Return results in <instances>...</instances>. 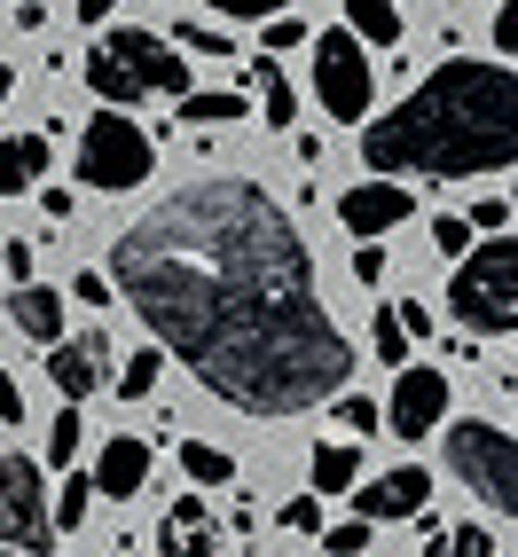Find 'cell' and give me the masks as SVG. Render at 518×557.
Returning <instances> with one entry per match:
<instances>
[{
    "label": "cell",
    "mask_w": 518,
    "mask_h": 557,
    "mask_svg": "<svg viewBox=\"0 0 518 557\" xmlns=\"http://www.w3.org/2000/svg\"><path fill=\"white\" fill-rule=\"evenodd\" d=\"M181 48H197V55H229V40H220V32H205V24H181Z\"/></svg>",
    "instance_id": "d590c367"
},
{
    "label": "cell",
    "mask_w": 518,
    "mask_h": 557,
    "mask_svg": "<svg viewBox=\"0 0 518 557\" xmlns=\"http://www.w3.org/2000/svg\"><path fill=\"white\" fill-rule=\"evenodd\" d=\"M181 119H189V126H236L244 95H181Z\"/></svg>",
    "instance_id": "44dd1931"
},
{
    "label": "cell",
    "mask_w": 518,
    "mask_h": 557,
    "mask_svg": "<svg viewBox=\"0 0 518 557\" xmlns=\"http://www.w3.org/2000/svg\"><path fill=\"white\" fill-rule=\"evenodd\" d=\"M87 510H95V479L71 471V479H63V495H55V527H63V534H79V527H87Z\"/></svg>",
    "instance_id": "603a6c76"
},
{
    "label": "cell",
    "mask_w": 518,
    "mask_h": 557,
    "mask_svg": "<svg viewBox=\"0 0 518 557\" xmlns=\"http://www.w3.org/2000/svg\"><path fill=\"white\" fill-rule=\"evenodd\" d=\"M385 424H393V440H432L440 424H448V377H440V369H424V361H409V369L393 377Z\"/></svg>",
    "instance_id": "9c48e42d"
},
{
    "label": "cell",
    "mask_w": 518,
    "mask_h": 557,
    "mask_svg": "<svg viewBox=\"0 0 518 557\" xmlns=\"http://www.w3.org/2000/svg\"><path fill=\"white\" fill-rule=\"evenodd\" d=\"M409 212H417V197L400 189V181H361V189L338 197V220H346L354 236H385V228H400Z\"/></svg>",
    "instance_id": "7c38bea8"
},
{
    "label": "cell",
    "mask_w": 518,
    "mask_h": 557,
    "mask_svg": "<svg viewBox=\"0 0 518 557\" xmlns=\"http://www.w3.org/2000/svg\"><path fill=\"white\" fill-rule=\"evenodd\" d=\"M40 212L48 220H71V189H40Z\"/></svg>",
    "instance_id": "60d3db41"
},
{
    "label": "cell",
    "mask_w": 518,
    "mask_h": 557,
    "mask_svg": "<svg viewBox=\"0 0 518 557\" xmlns=\"http://www.w3.org/2000/svg\"><path fill=\"white\" fill-rule=\"evenodd\" d=\"M40 173H48V134H16V141H0V197H24Z\"/></svg>",
    "instance_id": "2e32d148"
},
{
    "label": "cell",
    "mask_w": 518,
    "mask_h": 557,
    "mask_svg": "<svg viewBox=\"0 0 518 557\" xmlns=\"http://www.w3.org/2000/svg\"><path fill=\"white\" fill-rule=\"evenodd\" d=\"M79 24H110V0H79Z\"/></svg>",
    "instance_id": "b9f144b4"
},
{
    "label": "cell",
    "mask_w": 518,
    "mask_h": 557,
    "mask_svg": "<svg viewBox=\"0 0 518 557\" xmlns=\"http://www.w3.org/2000/svg\"><path fill=\"white\" fill-rule=\"evenodd\" d=\"M205 9L236 16V24H268V16H283V9H291V0H205Z\"/></svg>",
    "instance_id": "4316f807"
},
{
    "label": "cell",
    "mask_w": 518,
    "mask_h": 557,
    "mask_svg": "<svg viewBox=\"0 0 518 557\" xmlns=\"http://www.w3.org/2000/svg\"><path fill=\"white\" fill-rule=\"evenodd\" d=\"M141 487H150V440L119 432V440H110V448L95 456V495H110V503H134Z\"/></svg>",
    "instance_id": "4fadbf2b"
},
{
    "label": "cell",
    "mask_w": 518,
    "mask_h": 557,
    "mask_svg": "<svg viewBox=\"0 0 518 557\" xmlns=\"http://www.w3.org/2000/svg\"><path fill=\"white\" fill-rule=\"evenodd\" d=\"M150 165H158V141L141 134L126 110H95L87 119V134H79V181L87 189H141L150 181Z\"/></svg>",
    "instance_id": "8992f818"
},
{
    "label": "cell",
    "mask_w": 518,
    "mask_h": 557,
    "mask_svg": "<svg viewBox=\"0 0 518 557\" xmlns=\"http://www.w3.org/2000/svg\"><path fill=\"white\" fill-rule=\"evenodd\" d=\"M338 424H346L354 440H361V432H378V400H354V393H346V400H338Z\"/></svg>",
    "instance_id": "1f68e13d"
},
{
    "label": "cell",
    "mask_w": 518,
    "mask_h": 557,
    "mask_svg": "<svg viewBox=\"0 0 518 557\" xmlns=\"http://www.w3.org/2000/svg\"><path fill=\"white\" fill-rule=\"evenodd\" d=\"M354 503H361L369 527H393V518H417V510L432 503V479H424L417 463H400V471H385V479H369V487H354Z\"/></svg>",
    "instance_id": "8fae6325"
},
{
    "label": "cell",
    "mask_w": 518,
    "mask_h": 557,
    "mask_svg": "<svg viewBox=\"0 0 518 557\" xmlns=\"http://www.w3.org/2000/svg\"><path fill=\"white\" fill-rule=\"evenodd\" d=\"M181 471H189V487H229L236 456L229 448H205V440H181Z\"/></svg>",
    "instance_id": "ffe728a7"
},
{
    "label": "cell",
    "mask_w": 518,
    "mask_h": 557,
    "mask_svg": "<svg viewBox=\"0 0 518 557\" xmlns=\"http://www.w3.org/2000/svg\"><path fill=\"white\" fill-rule=\"evenodd\" d=\"M361 165L369 173H503L518 165V71L510 63H440L417 79L385 119H361Z\"/></svg>",
    "instance_id": "7a4b0ae2"
},
{
    "label": "cell",
    "mask_w": 518,
    "mask_h": 557,
    "mask_svg": "<svg viewBox=\"0 0 518 557\" xmlns=\"http://www.w3.org/2000/svg\"><path fill=\"white\" fill-rule=\"evenodd\" d=\"M495 48L518 55V0H503V9H495Z\"/></svg>",
    "instance_id": "8d00e7d4"
},
{
    "label": "cell",
    "mask_w": 518,
    "mask_h": 557,
    "mask_svg": "<svg viewBox=\"0 0 518 557\" xmlns=\"http://www.w3.org/2000/svg\"><path fill=\"white\" fill-rule=\"evenodd\" d=\"M259 48H268V55H275V48H307V32L291 24V9H283V16H268V24H259Z\"/></svg>",
    "instance_id": "f1b7e54d"
},
{
    "label": "cell",
    "mask_w": 518,
    "mask_h": 557,
    "mask_svg": "<svg viewBox=\"0 0 518 557\" xmlns=\"http://www.w3.org/2000/svg\"><path fill=\"white\" fill-rule=\"evenodd\" d=\"M307 479H314V495H354V479H361V448H354V440H322L314 463H307Z\"/></svg>",
    "instance_id": "e0dca14e"
},
{
    "label": "cell",
    "mask_w": 518,
    "mask_h": 557,
    "mask_svg": "<svg viewBox=\"0 0 518 557\" xmlns=\"http://www.w3.org/2000/svg\"><path fill=\"white\" fill-rule=\"evenodd\" d=\"M9 87H16V79H9V63H0V102H9Z\"/></svg>",
    "instance_id": "7bdbcfd3"
},
{
    "label": "cell",
    "mask_w": 518,
    "mask_h": 557,
    "mask_svg": "<svg viewBox=\"0 0 518 557\" xmlns=\"http://www.w3.org/2000/svg\"><path fill=\"white\" fill-rule=\"evenodd\" d=\"M369 338H378V361H409V330H400V314H393V307H378Z\"/></svg>",
    "instance_id": "d4e9b609"
},
{
    "label": "cell",
    "mask_w": 518,
    "mask_h": 557,
    "mask_svg": "<svg viewBox=\"0 0 518 557\" xmlns=\"http://www.w3.org/2000/svg\"><path fill=\"white\" fill-rule=\"evenodd\" d=\"M346 24L361 32L369 48H393L400 40V0H346Z\"/></svg>",
    "instance_id": "d6986e66"
},
{
    "label": "cell",
    "mask_w": 518,
    "mask_h": 557,
    "mask_svg": "<svg viewBox=\"0 0 518 557\" xmlns=\"http://www.w3.org/2000/svg\"><path fill=\"white\" fill-rule=\"evenodd\" d=\"M393 314H400V330H409V346H417V338H432V307H424V299H400Z\"/></svg>",
    "instance_id": "836d02e7"
},
{
    "label": "cell",
    "mask_w": 518,
    "mask_h": 557,
    "mask_svg": "<svg viewBox=\"0 0 518 557\" xmlns=\"http://www.w3.org/2000/svg\"><path fill=\"white\" fill-rule=\"evenodd\" d=\"M0 557H24V549H9V542H0Z\"/></svg>",
    "instance_id": "ee69618b"
},
{
    "label": "cell",
    "mask_w": 518,
    "mask_h": 557,
    "mask_svg": "<svg viewBox=\"0 0 518 557\" xmlns=\"http://www.w3.org/2000/svg\"><path fill=\"white\" fill-rule=\"evenodd\" d=\"M48 385L63 400H87L95 385H110V338H102V330H79V338L48 346Z\"/></svg>",
    "instance_id": "30bf717a"
},
{
    "label": "cell",
    "mask_w": 518,
    "mask_h": 557,
    "mask_svg": "<svg viewBox=\"0 0 518 557\" xmlns=\"http://www.w3.org/2000/svg\"><path fill=\"white\" fill-rule=\"evenodd\" d=\"M79 440H87V424H79V400H63V417L48 424V463H55V471H71V456H79Z\"/></svg>",
    "instance_id": "7402d4cb"
},
{
    "label": "cell",
    "mask_w": 518,
    "mask_h": 557,
    "mask_svg": "<svg viewBox=\"0 0 518 557\" xmlns=\"http://www.w3.org/2000/svg\"><path fill=\"white\" fill-rule=\"evenodd\" d=\"M9 314H16L24 338H40V346H55V338H63V290H48V283H16Z\"/></svg>",
    "instance_id": "9a60e30c"
},
{
    "label": "cell",
    "mask_w": 518,
    "mask_h": 557,
    "mask_svg": "<svg viewBox=\"0 0 518 557\" xmlns=\"http://www.w3.org/2000/svg\"><path fill=\"white\" fill-rule=\"evenodd\" d=\"M71 299H87V307H110V299H119V283H110V275H71Z\"/></svg>",
    "instance_id": "d6a6232c"
},
{
    "label": "cell",
    "mask_w": 518,
    "mask_h": 557,
    "mask_svg": "<svg viewBox=\"0 0 518 557\" xmlns=\"http://www.w3.org/2000/svg\"><path fill=\"white\" fill-rule=\"evenodd\" d=\"M314 48V95H322V119H338V126H361L369 119V102H378V71H369V48H361V32H322Z\"/></svg>",
    "instance_id": "52a82bcc"
},
{
    "label": "cell",
    "mask_w": 518,
    "mask_h": 557,
    "mask_svg": "<svg viewBox=\"0 0 518 557\" xmlns=\"http://www.w3.org/2000/svg\"><path fill=\"white\" fill-rule=\"evenodd\" d=\"M87 87L102 102H141V95H189V55L181 40H158V32L110 24L102 48H87Z\"/></svg>",
    "instance_id": "3957f363"
},
{
    "label": "cell",
    "mask_w": 518,
    "mask_h": 557,
    "mask_svg": "<svg viewBox=\"0 0 518 557\" xmlns=\"http://www.w3.org/2000/svg\"><path fill=\"white\" fill-rule=\"evenodd\" d=\"M448 314L471 330V338H503L518 330V236H495L456 259L448 275Z\"/></svg>",
    "instance_id": "277c9868"
},
{
    "label": "cell",
    "mask_w": 518,
    "mask_h": 557,
    "mask_svg": "<svg viewBox=\"0 0 518 557\" xmlns=\"http://www.w3.org/2000/svg\"><path fill=\"white\" fill-rule=\"evenodd\" d=\"M251 95H259V119H268V126H291V119H299V95H291V79L275 71V55L251 63Z\"/></svg>",
    "instance_id": "ac0fdd59"
},
{
    "label": "cell",
    "mask_w": 518,
    "mask_h": 557,
    "mask_svg": "<svg viewBox=\"0 0 518 557\" xmlns=\"http://www.w3.org/2000/svg\"><path fill=\"white\" fill-rule=\"evenodd\" d=\"M0 268H9V283H32V244H9V251H0Z\"/></svg>",
    "instance_id": "74e56055"
},
{
    "label": "cell",
    "mask_w": 518,
    "mask_h": 557,
    "mask_svg": "<svg viewBox=\"0 0 518 557\" xmlns=\"http://www.w3.org/2000/svg\"><path fill=\"white\" fill-rule=\"evenodd\" d=\"M110 283L158 346L244 417H307L354 377V346L314 290L307 236L236 173H205L110 244Z\"/></svg>",
    "instance_id": "6da1fadb"
},
{
    "label": "cell",
    "mask_w": 518,
    "mask_h": 557,
    "mask_svg": "<svg viewBox=\"0 0 518 557\" xmlns=\"http://www.w3.org/2000/svg\"><path fill=\"white\" fill-rule=\"evenodd\" d=\"M158 361H165V354H150V346H141V354L119 369V393H126V400H150V393H158Z\"/></svg>",
    "instance_id": "cb8c5ba5"
},
{
    "label": "cell",
    "mask_w": 518,
    "mask_h": 557,
    "mask_svg": "<svg viewBox=\"0 0 518 557\" xmlns=\"http://www.w3.org/2000/svg\"><path fill=\"white\" fill-rule=\"evenodd\" d=\"M0 424H24V393H16V377H0Z\"/></svg>",
    "instance_id": "f35d334b"
},
{
    "label": "cell",
    "mask_w": 518,
    "mask_h": 557,
    "mask_svg": "<svg viewBox=\"0 0 518 557\" xmlns=\"http://www.w3.org/2000/svg\"><path fill=\"white\" fill-rule=\"evenodd\" d=\"M448 557H495V534L488 527H456L448 534Z\"/></svg>",
    "instance_id": "4dcf8cb0"
},
{
    "label": "cell",
    "mask_w": 518,
    "mask_h": 557,
    "mask_svg": "<svg viewBox=\"0 0 518 557\" xmlns=\"http://www.w3.org/2000/svg\"><path fill=\"white\" fill-rule=\"evenodd\" d=\"M283 527H291V534H322V495H299V503H283Z\"/></svg>",
    "instance_id": "f546056e"
},
{
    "label": "cell",
    "mask_w": 518,
    "mask_h": 557,
    "mask_svg": "<svg viewBox=\"0 0 518 557\" xmlns=\"http://www.w3.org/2000/svg\"><path fill=\"white\" fill-rule=\"evenodd\" d=\"M158 557H220V527L197 495H181L165 518H158Z\"/></svg>",
    "instance_id": "5bb4252c"
},
{
    "label": "cell",
    "mask_w": 518,
    "mask_h": 557,
    "mask_svg": "<svg viewBox=\"0 0 518 557\" xmlns=\"http://www.w3.org/2000/svg\"><path fill=\"white\" fill-rule=\"evenodd\" d=\"M354 283H369V290L385 283V251H378V244H361V251H354Z\"/></svg>",
    "instance_id": "e575fe53"
},
{
    "label": "cell",
    "mask_w": 518,
    "mask_h": 557,
    "mask_svg": "<svg viewBox=\"0 0 518 557\" xmlns=\"http://www.w3.org/2000/svg\"><path fill=\"white\" fill-rule=\"evenodd\" d=\"M503 220H510V205H503V197H488V205H471V228H503Z\"/></svg>",
    "instance_id": "ab89813d"
},
{
    "label": "cell",
    "mask_w": 518,
    "mask_h": 557,
    "mask_svg": "<svg viewBox=\"0 0 518 557\" xmlns=\"http://www.w3.org/2000/svg\"><path fill=\"white\" fill-rule=\"evenodd\" d=\"M448 471H456L495 518H518V440H510V432L456 417V424H448Z\"/></svg>",
    "instance_id": "5b68a950"
},
{
    "label": "cell",
    "mask_w": 518,
    "mask_h": 557,
    "mask_svg": "<svg viewBox=\"0 0 518 557\" xmlns=\"http://www.w3.org/2000/svg\"><path fill=\"white\" fill-rule=\"evenodd\" d=\"M322 549H330V557H361V549H369V518H354V527H330Z\"/></svg>",
    "instance_id": "83f0119b"
},
{
    "label": "cell",
    "mask_w": 518,
    "mask_h": 557,
    "mask_svg": "<svg viewBox=\"0 0 518 557\" xmlns=\"http://www.w3.org/2000/svg\"><path fill=\"white\" fill-rule=\"evenodd\" d=\"M432 251H440V259H464V251H471V220L440 212V220H432Z\"/></svg>",
    "instance_id": "484cf974"
},
{
    "label": "cell",
    "mask_w": 518,
    "mask_h": 557,
    "mask_svg": "<svg viewBox=\"0 0 518 557\" xmlns=\"http://www.w3.org/2000/svg\"><path fill=\"white\" fill-rule=\"evenodd\" d=\"M0 542L9 549H48L55 542V510L40 487V463L32 456H0Z\"/></svg>",
    "instance_id": "ba28073f"
}]
</instances>
